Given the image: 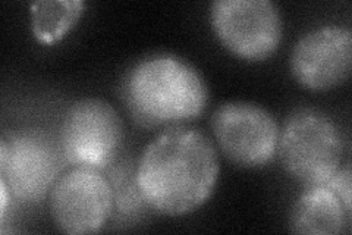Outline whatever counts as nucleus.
<instances>
[{"instance_id": "obj_9", "label": "nucleus", "mask_w": 352, "mask_h": 235, "mask_svg": "<svg viewBox=\"0 0 352 235\" xmlns=\"http://www.w3.org/2000/svg\"><path fill=\"white\" fill-rule=\"evenodd\" d=\"M291 72L308 90L326 92L342 85L352 70V31L338 24L313 28L296 41Z\"/></svg>"}, {"instance_id": "obj_5", "label": "nucleus", "mask_w": 352, "mask_h": 235, "mask_svg": "<svg viewBox=\"0 0 352 235\" xmlns=\"http://www.w3.org/2000/svg\"><path fill=\"white\" fill-rule=\"evenodd\" d=\"M210 24L219 41L244 61H264L278 50L283 21L272 0H216Z\"/></svg>"}, {"instance_id": "obj_11", "label": "nucleus", "mask_w": 352, "mask_h": 235, "mask_svg": "<svg viewBox=\"0 0 352 235\" xmlns=\"http://www.w3.org/2000/svg\"><path fill=\"white\" fill-rule=\"evenodd\" d=\"M82 0H38L30 6L31 31L44 44L63 39L84 14Z\"/></svg>"}, {"instance_id": "obj_6", "label": "nucleus", "mask_w": 352, "mask_h": 235, "mask_svg": "<svg viewBox=\"0 0 352 235\" xmlns=\"http://www.w3.org/2000/svg\"><path fill=\"white\" fill-rule=\"evenodd\" d=\"M210 125L220 152L241 167H261L278 152V119L257 103L225 102L213 112Z\"/></svg>"}, {"instance_id": "obj_1", "label": "nucleus", "mask_w": 352, "mask_h": 235, "mask_svg": "<svg viewBox=\"0 0 352 235\" xmlns=\"http://www.w3.org/2000/svg\"><path fill=\"white\" fill-rule=\"evenodd\" d=\"M220 174L216 145L201 131L173 125L142 150L135 181L142 200L166 216L192 214L212 197Z\"/></svg>"}, {"instance_id": "obj_2", "label": "nucleus", "mask_w": 352, "mask_h": 235, "mask_svg": "<svg viewBox=\"0 0 352 235\" xmlns=\"http://www.w3.org/2000/svg\"><path fill=\"white\" fill-rule=\"evenodd\" d=\"M122 94L131 115L146 127L179 125L200 116L208 102L200 71L172 53H154L132 65Z\"/></svg>"}, {"instance_id": "obj_10", "label": "nucleus", "mask_w": 352, "mask_h": 235, "mask_svg": "<svg viewBox=\"0 0 352 235\" xmlns=\"http://www.w3.org/2000/svg\"><path fill=\"white\" fill-rule=\"evenodd\" d=\"M351 212L326 184L310 185L295 200L289 228L295 234L338 235L349 225Z\"/></svg>"}, {"instance_id": "obj_7", "label": "nucleus", "mask_w": 352, "mask_h": 235, "mask_svg": "<svg viewBox=\"0 0 352 235\" xmlns=\"http://www.w3.org/2000/svg\"><path fill=\"white\" fill-rule=\"evenodd\" d=\"M52 219L62 232L96 234L113 209V188L100 170L75 166L60 175L49 193Z\"/></svg>"}, {"instance_id": "obj_8", "label": "nucleus", "mask_w": 352, "mask_h": 235, "mask_svg": "<svg viewBox=\"0 0 352 235\" xmlns=\"http://www.w3.org/2000/svg\"><path fill=\"white\" fill-rule=\"evenodd\" d=\"M59 154L38 131H21L0 141V180L22 203H37L58 180Z\"/></svg>"}, {"instance_id": "obj_3", "label": "nucleus", "mask_w": 352, "mask_h": 235, "mask_svg": "<svg viewBox=\"0 0 352 235\" xmlns=\"http://www.w3.org/2000/svg\"><path fill=\"white\" fill-rule=\"evenodd\" d=\"M276 153L285 171L296 181L307 187L322 185L340 170L344 141L326 112L302 106L286 116Z\"/></svg>"}, {"instance_id": "obj_12", "label": "nucleus", "mask_w": 352, "mask_h": 235, "mask_svg": "<svg viewBox=\"0 0 352 235\" xmlns=\"http://www.w3.org/2000/svg\"><path fill=\"white\" fill-rule=\"evenodd\" d=\"M338 194V197L342 200L345 207L351 212V167L346 165L344 170H340L330 178L329 183L326 184Z\"/></svg>"}, {"instance_id": "obj_4", "label": "nucleus", "mask_w": 352, "mask_h": 235, "mask_svg": "<svg viewBox=\"0 0 352 235\" xmlns=\"http://www.w3.org/2000/svg\"><path fill=\"white\" fill-rule=\"evenodd\" d=\"M124 121L109 102L85 97L72 103L62 121L60 152L75 166L103 170L124 144Z\"/></svg>"}, {"instance_id": "obj_13", "label": "nucleus", "mask_w": 352, "mask_h": 235, "mask_svg": "<svg viewBox=\"0 0 352 235\" xmlns=\"http://www.w3.org/2000/svg\"><path fill=\"white\" fill-rule=\"evenodd\" d=\"M9 196H10V192L6 183L3 180H0V219H2V222L5 221V216H6Z\"/></svg>"}]
</instances>
